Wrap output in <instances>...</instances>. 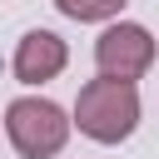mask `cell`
<instances>
[{"label": "cell", "instance_id": "obj_1", "mask_svg": "<svg viewBox=\"0 0 159 159\" xmlns=\"http://www.w3.org/2000/svg\"><path fill=\"white\" fill-rule=\"evenodd\" d=\"M84 139L94 144H119L139 129V89L124 80H89L75 99V119H70Z\"/></svg>", "mask_w": 159, "mask_h": 159}, {"label": "cell", "instance_id": "obj_2", "mask_svg": "<svg viewBox=\"0 0 159 159\" xmlns=\"http://www.w3.org/2000/svg\"><path fill=\"white\" fill-rule=\"evenodd\" d=\"M70 129H75L70 114L45 94H20L5 109V134H10L20 159H55L70 144Z\"/></svg>", "mask_w": 159, "mask_h": 159}, {"label": "cell", "instance_id": "obj_3", "mask_svg": "<svg viewBox=\"0 0 159 159\" xmlns=\"http://www.w3.org/2000/svg\"><path fill=\"white\" fill-rule=\"evenodd\" d=\"M94 65L104 80H124L134 84L149 65H154V35L134 20H109L94 40Z\"/></svg>", "mask_w": 159, "mask_h": 159}, {"label": "cell", "instance_id": "obj_4", "mask_svg": "<svg viewBox=\"0 0 159 159\" xmlns=\"http://www.w3.org/2000/svg\"><path fill=\"white\" fill-rule=\"evenodd\" d=\"M65 65H70V45H65L55 30H30V35H20L15 60H10V70H15L20 84H50V80H60Z\"/></svg>", "mask_w": 159, "mask_h": 159}, {"label": "cell", "instance_id": "obj_5", "mask_svg": "<svg viewBox=\"0 0 159 159\" xmlns=\"http://www.w3.org/2000/svg\"><path fill=\"white\" fill-rule=\"evenodd\" d=\"M124 5H129V0H55V10H60V15H70V20H80V25L114 20Z\"/></svg>", "mask_w": 159, "mask_h": 159}]
</instances>
